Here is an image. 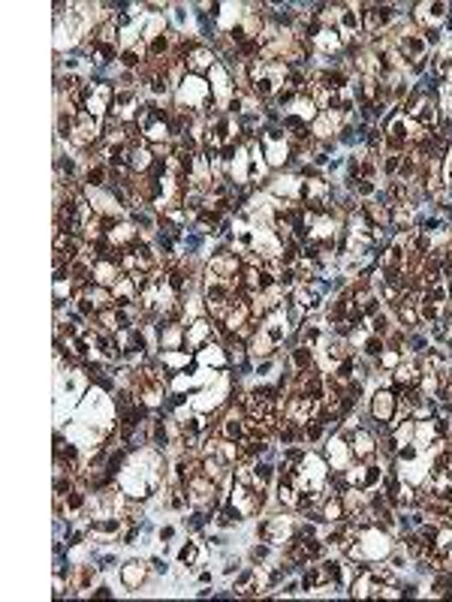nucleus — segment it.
Instances as JSON below:
<instances>
[{
  "instance_id": "2f4dec72",
  "label": "nucleus",
  "mask_w": 452,
  "mask_h": 602,
  "mask_svg": "<svg viewBox=\"0 0 452 602\" xmlns=\"http://www.w3.org/2000/svg\"><path fill=\"white\" fill-rule=\"evenodd\" d=\"M443 181L452 184V148L446 151V157H443Z\"/></svg>"
},
{
  "instance_id": "ddd939ff",
  "label": "nucleus",
  "mask_w": 452,
  "mask_h": 602,
  "mask_svg": "<svg viewBox=\"0 0 452 602\" xmlns=\"http://www.w3.org/2000/svg\"><path fill=\"white\" fill-rule=\"evenodd\" d=\"M347 440H350V452H353L356 461H371L374 452H377V440L371 437L368 431H362L356 428L353 434H347Z\"/></svg>"
},
{
  "instance_id": "f704fd0d",
  "label": "nucleus",
  "mask_w": 452,
  "mask_h": 602,
  "mask_svg": "<svg viewBox=\"0 0 452 602\" xmlns=\"http://www.w3.org/2000/svg\"><path fill=\"white\" fill-rule=\"evenodd\" d=\"M446 569H452V548H449V557H446Z\"/></svg>"
},
{
  "instance_id": "6e6552de",
  "label": "nucleus",
  "mask_w": 452,
  "mask_h": 602,
  "mask_svg": "<svg viewBox=\"0 0 452 602\" xmlns=\"http://www.w3.org/2000/svg\"><path fill=\"white\" fill-rule=\"evenodd\" d=\"M395 413H398V398H395V392H392V389H377L374 398H371V416L380 421V425L389 428V421L395 419Z\"/></svg>"
},
{
  "instance_id": "e433bc0d",
  "label": "nucleus",
  "mask_w": 452,
  "mask_h": 602,
  "mask_svg": "<svg viewBox=\"0 0 452 602\" xmlns=\"http://www.w3.org/2000/svg\"><path fill=\"white\" fill-rule=\"evenodd\" d=\"M449 340H452V338H449Z\"/></svg>"
},
{
  "instance_id": "a211bd4d",
  "label": "nucleus",
  "mask_w": 452,
  "mask_h": 602,
  "mask_svg": "<svg viewBox=\"0 0 452 602\" xmlns=\"http://www.w3.org/2000/svg\"><path fill=\"white\" fill-rule=\"evenodd\" d=\"M145 563L142 560H130V563H124L121 566V581L130 587V591H136V587H139L142 581H145Z\"/></svg>"
},
{
  "instance_id": "f03ea898",
  "label": "nucleus",
  "mask_w": 452,
  "mask_h": 602,
  "mask_svg": "<svg viewBox=\"0 0 452 602\" xmlns=\"http://www.w3.org/2000/svg\"><path fill=\"white\" fill-rule=\"evenodd\" d=\"M211 87L203 82V75H187V79L178 85V102L187 106V112H199L208 106Z\"/></svg>"
},
{
  "instance_id": "2eb2a0df",
  "label": "nucleus",
  "mask_w": 452,
  "mask_h": 602,
  "mask_svg": "<svg viewBox=\"0 0 452 602\" xmlns=\"http://www.w3.org/2000/svg\"><path fill=\"white\" fill-rule=\"evenodd\" d=\"M320 515H323V521H329V524H338V521H344V518H347V506H344V497H338V494L325 497V500H323V506H320Z\"/></svg>"
},
{
  "instance_id": "c85d7f7f",
  "label": "nucleus",
  "mask_w": 452,
  "mask_h": 602,
  "mask_svg": "<svg viewBox=\"0 0 452 602\" xmlns=\"http://www.w3.org/2000/svg\"><path fill=\"white\" fill-rule=\"evenodd\" d=\"M398 365H401L398 350H383L380 353V367H398Z\"/></svg>"
},
{
  "instance_id": "473e14b6",
  "label": "nucleus",
  "mask_w": 452,
  "mask_h": 602,
  "mask_svg": "<svg viewBox=\"0 0 452 602\" xmlns=\"http://www.w3.org/2000/svg\"><path fill=\"white\" fill-rule=\"evenodd\" d=\"M230 358L235 365H244V347H242V343H235V347L230 350Z\"/></svg>"
},
{
  "instance_id": "72a5a7b5",
  "label": "nucleus",
  "mask_w": 452,
  "mask_h": 602,
  "mask_svg": "<svg viewBox=\"0 0 452 602\" xmlns=\"http://www.w3.org/2000/svg\"><path fill=\"white\" fill-rule=\"evenodd\" d=\"M151 569H154V572H166V563H163V560H151Z\"/></svg>"
},
{
  "instance_id": "aec40b11",
  "label": "nucleus",
  "mask_w": 452,
  "mask_h": 602,
  "mask_svg": "<svg viewBox=\"0 0 452 602\" xmlns=\"http://www.w3.org/2000/svg\"><path fill=\"white\" fill-rule=\"evenodd\" d=\"M413 9H416V21L419 24H431V31H434V24L443 18L446 4H416Z\"/></svg>"
},
{
  "instance_id": "c9c22d12",
  "label": "nucleus",
  "mask_w": 452,
  "mask_h": 602,
  "mask_svg": "<svg viewBox=\"0 0 452 602\" xmlns=\"http://www.w3.org/2000/svg\"><path fill=\"white\" fill-rule=\"evenodd\" d=\"M449 323H452V313H449Z\"/></svg>"
},
{
  "instance_id": "7c9ffc66",
  "label": "nucleus",
  "mask_w": 452,
  "mask_h": 602,
  "mask_svg": "<svg viewBox=\"0 0 452 602\" xmlns=\"http://www.w3.org/2000/svg\"><path fill=\"white\" fill-rule=\"evenodd\" d=\"M266 557H269V545H257L254 552H250V560H254V563H262Z\"/></svg>"
},
{
  "instance_id": "7ed1b4c3",
  "label": "nucleus",
  "mask_w": 452,
  "mask_h": 602,
  "mask_svg": "<svg viewBox=\"0 0 452 602\" xmlns=\"http://www.w3.org/2000/svg\"><path fill=\"white\" fill-rule=\"evenodd\" d=\"M332 187L323 181V178H311V181H301V202H305V211L311 214H323L325 205H329Z\"/></svg>"
},
{
  "instance_id": "c756f323",
  "label": "nucleus",
  "mask_w": 452,
  "mask_h": 602,
  "mask_svg": "<svg viewBox=\"0 0 452 602\" xmlns=\"http://www.w3.org/2000/svg\"><path fill=\"white\" fill-rule=\"evenodd\" d=\"M82 506H85V494H82V491H70V494H67V509H70V512H79Z\"/></svg>"
},
{
  "instance_id": "6ab92c4d",
  "label": "nucleus",
  "mask_w": 452,
  "mask_h": 602,
  "mask_svg": "<svg viewBox=\"0 0 452 602\" xmlns=\"http://www.w3.org/2000/svg\"><path fill=\"white\" fill-rule=\"evenodd\" d=\"M293 301H296V307L298 311H320V292H313V289H308L305 284H298L296 289H293Z\"/></svg>"
},
{
  "instance_id": "393cba45",
  "label": "nucleus",
  "mask_w": 452,
  "mask_h": 602,
  "mask_svg": "<svg viewBox=\"0 0 452 602\" xmlns=\"http://www.w3.org/2000/svg\"><path fill=\"white\" fill-rule=\"evenodd\" d=\"M121 63H124V67H127V70L139 67V63H142V45H130V48H127V51H124V55H121Z\"/></svg>"
},
{
  "instance_id": "cd10ccee",
  "label": "nucleus",
  "mask_w": 452,
  "mask_h": 602,
  "mask_svg": "<svg viewBox=\"0 0 452 602\" xmlns=\"http://www.w3.org/2000/svg\"><path fill=\"white\" fill-rule=\"evenodd\" d=\"M178 560H181V563H187V566H193V563L199 560V545H196V542H187V545L181 548Z\"/></svg>"
},
{
  "instance_id": "dca6fc26",
  "label": "nucleus",
  "mask_w": 452,
  "mask_h": 602,
  "mask_svg": "<svg viewBox=\"0 0 452 602\" xmlns=\"http://www.w3.org/2000/svg\"><path fill=\"white\" fill-rule=\"evenodd\" d=\"M211 82H215V97H217V102H223V106H230L232 102V82H230V75H226V70L223 67H215L211 70Z\"/></svg>"
},
{
  "instance_id": "423d86ee",
  "label": "nucleus",
  "mask_w": 452,
  "mask_h": 602,
  "mask_svg": "<svg viewBox=\"0 0 452 602\" xmlns=\"http://www.w3.org/2000/svg\"><path fill=\"white\" fill-rule=\"evenodd\" d=\"M217 326H211L205 316H196L190 326L184 328V347L187 350H205L211 340H215V335H217Z\"/></svg>"
},
{
  "instance_id": "4468645a",
  "label": "nucleus",
  "mask_w": 452,
  "mask_h": 602,
  "mask_svg": "<svg viewBox=\"0 0 452 602\" xmlns=\"http://www.w3.org/2000/svg\"><path fill=\"white\" fill-rule=\"evenodd\" d=\"M136 292H139V286L133 284L130 274H124L118 284L112 286V301H115V307H130L136 301Z\"/></svg>"
},
{
  "instance_id": "f3484780",
  "label": "nucleus",
  "mask_w": 452,
  "mask_h": 602,
  "mask_svg": "<svg viewBox=\"0 0 452 602\" xmlns=\"http://www.w3.org/2000/svg\"><path fill=\"white\" fill-rule=\"evenodd\" d=\"M298 340H301V347H308V350L317 353L323 343H325V331H323V326H317V323H308V326H301Z\"/></svg>"
},
{
  "instance_id": "412c9836",
  "label": "nucleus",
  "mask_w": 452,
  "mask_h": 602,
  "mask_svg": "<svg viewBox=\"0 0 452 602\" xmlns=\"http://www.w3.org/2000/svg\"><path fill=\"white\" fill-rule=\"evenodd\" d=\"M313 365H317V358H313V350H308V347H301V343H298V350H293V367H296V374L313 370Z\"/></svg>"
},
{
  "instance_id": "9d476101",
  "label": "nucleus",
  "mask_w": 452,
  "mask_h": 602,
  "mask_svg": "<svg viewBox=\"0 0 452 602\" xmlns=\"http://www.w3.org/2000/svg\"><path fill=\"white\" fill-rule=\"evenodd\" d=\"M368 12L362 16V28H365L368 33H380L383 28H389V24L395 21V9L392 6H365Z\"/></svg>"
},
{
  "instance_id": "a878e982",
  "label": "nucleus",
  "mask_w": 452,
  "mask_h": 602,
  "mask_svg": "<svg viewBox=\"0 0 452 602\" xmlns=\"http://www.w3.org/2000/svg\"><path fill=\"white\" fill-rule=\"evenodd\" d=\"M203 362H208V365H223L226 362V355H223V350L217 347V343H208V347L203 350Z\"/></svg>"
},
{
  "instance_id": "0eeeda50",
  "label": "nucleus",
  "mask_w": 452,
  "mask_h": 602,
  "mask_svg": "<svg viewBox=\"0 0 452 602\" xmlns=\"http://www.w3.org/2000/svg\"><path fill=\"white\" fill-rule=\"evenodd\" d=\"M383 587H386L383 575L377 569H365L350 581V593L359 596V599H371V596H383Z\"/></svg>"
},
{
  "instance_id": "f257e3e1",
  "label": "nucleus",
  "mask_w": 452,
  "mask_h": 602,
  "mask_svg": "<svg viewBox=\"0 0 452 602\" xmlns=\"http://www.w3.org/2000/svg\"><path fill=\"white\" fill-rule=\"evenodd\" d=\"M296 470V479H298V488L301 491H323L325 488V464L317 455H305L298 461Z\"/></svg>"
},
{
  "instance_id": "39448f33",
  "label": "nucleus",
  "mask_w": 452,
  "mask_h": 602,
  "mask_svg": "<svg viewBox=\"0 0 452 602\" xmlns=\"http://www.w3.org/2000/svg\"><path fill=\"white\" fill-rule=\"evenodd\" d=\"M290 154H293V145L286 136H281L278 130L262 133V157H266L269 166H284L286 160H290Z\"/></svg>"
},
{
  "instance_id": "5701e85b",
  "label": "nucleus",
  "mask_w": 452,
  "mask_h": 602,
  "mask_svg": "<svg viewBox=\"0 0 452 602\" xmlns=\"http://www.w3.org/2000/svg\"><path fill=\"white\" fill-rule=\"evenodd\" d=\"M163 365H169V367H187V365H190V353L163 350Z\"/></svg>"
},
{
  "instance_id": "b1692460",
  "label": "nucleus",
  "mask_w": 452,
  "mask_h": 602,
  "mask_svg": "<svg viewBox=\"0 0 452 602\" xmlns=\"http://www.w3.org/2000/svg\"><path fill=\"white\" fill-rule=\"evenodd\" d=\"M151 440H154L157 449H166V446H169V431H166V421H163V419L154 421V428H151Z\"/></svg>"
},
{
  "instance_id": "4be33fe9",
  "label": "nucleus",
  "mask_w": 452,
  "mask_h": 602,
  "mask_svg": "<svg viewBox=\"0 0 452 602\" xmlns=\"http://www.w3.org/2000/svg\"><path fill=\"white\" fill-rule=\"evenodd\" d=\"M398 319L401 326H416L419 323V304H398Z\"/></svg>"
},
{
  "instance_id": "20e7f679",
  "label": "nucleus",
  "mask_w": 452,
  "mask_h": 602,
  "mask_svg": "<svg viewBox=\"0 0 452 602\" xmlns=\"http://www.w3.org/2000/svg\"><path fill=\"white\" fill-rule=\"evenodd\" d=\"M407 118L422 124L425 130H434V127H437V102H434V97H429L425 91L413 94L410 102H407Z\"/></svg>"
},
{
  "instance_id": "f8f14e48",
  "label": "nucleus",
  "mask_w": 452,
  "mask_h": 602,
  "mask_svg": "<svg viewBox=\"0 0 452 602\" xmlns=\"http://www.w3.org/2000/svg\"><path fill=\"white\" fill-rule=\"evenodd\" d=\"M325 458H329V467L332 470L344 473L350 467V458H353V452H350V440L347 437H332L329 440V449H325Z\"/></svg>"
},
{
  "instance_id": "bb28decb",
  "label": "nucleus",
  "mask_w": 452,
  "mask_h": 602,
  "mask_svg": "<svg viewBox=\"0 0 452 602\" xmlns=\"http://www.w3.org/2000/svg\"><path fill=\"white\" fill-rule=\"evenodd\" d=\"M85 178H87V184H91V187H103V184H106V166L94 163L91 169H87V175H85Z\"/></svg>"
},
{
  "instance_id": "1a4fd4ad",
  "label": "nucleus",
  "mask_w": 452,
  "mask_h": 602,
  "mask_svg": "<svg viewBox=\"0 0 452 602\" xmlns=\"http://www.w3.org/2000/svg\"><path fill=\"white\" fill-rule=\"evenodd\" d=\"M311 43H313V48H317L320 55H338L341 45H344V36L338 33L335 28H329V24H320V28L311 33Z\"/></svg>"
},
{
  "instance_id": "9b49d317",
  "label": "nucleus",
  "mask_w": 452,
  "mask_h": 602,
  "mask_svg": "<svg viewBox=\"0 0 452 602\" xmlns=\"http://www.w3.org/2000/svg\"><path fill=\"white\" fill-rule=\"evenodd\" d=\"M422 374H425V367L419 362H401L392 374V382H395V389H416L422 382Z\"/></svg>"
}]
</instances>
